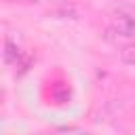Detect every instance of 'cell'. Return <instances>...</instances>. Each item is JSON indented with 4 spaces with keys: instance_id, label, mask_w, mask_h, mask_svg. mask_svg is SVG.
Returning a JSON list of instances; mask_svg holds the SVG:
<instances>
[{
    "instance_id": "obj_5",
    "label": "cell",
    "mask_w": 135,
    "mask_h": 135,
    "mask_svg": "<svg viewBox=\"0 0 135 135\" xmlns=\"http://www.w3.org/2000/svg\"><path fill=\"white\" fill-rule=\"evenodd\" d=\"M19 2H38V0H19Z\"/></svg>"
},
{
    "instance_id": "obj_2",
    "label": "cell",
    "mask_w": 135,
    "mask_h": 135,
    "mask_svg": "<svg viewBox=\"0 0 135 135\" xmlns=\"http://www.w3.org/2000/svg\"><path fill=\"white\" fill-rule=\"evenodd\" d=\"M116 32L120 36H127V38H135V19L133 17H127V15H120L116 19Z\"/></svg>"
},
{
    "instance_id": "obj_3",
    "label": "cell",
    "mask_w": 135,
    "mask_h": 135,
    "mask_svg": "<svg viewBox=\"0 0 135 135\" xmlns=\"http://www.w3.org/2000/svg\"><path fill=\"white\" fill-rule=\"evenodd\" d=\"M120 59H122L124 63H129V65H135V42L122 46V51H120Z\"/></svg>"
},
{
    "instance_id": "obj_1",
    "label": "cell",
    "mask_w": 135,
    "mask_h": 135,
    "mask_svg": "<svg viewBox=\"0 0 135 135\" xmlns=\"http://www.w3.org/2000/svg\"><path fill=\"white\" fill-rule=\"evenodd\" d=\"M4 61H6L8 65H17V68H23V70H25V65H27V61L23 59L21 49H19L17 44H13L11 40L4 42Z\"/></svg>"
},
{
    "instance_id": "obj_4",
    "label": "cell",
    "mask_w": 135,
    "mask_h": 135,
    "mask_svg": "<svg viewBox=\"0 0 135 135\" xmlns=\"http://www.w3.org/2000/svg\"><path fill=\"white\" fill-rule=\"evenodd\" d=\"M55 135H91V133H86L78 127H63V129H57Z\"/></svg>"
}]
</instances>
